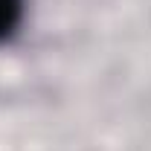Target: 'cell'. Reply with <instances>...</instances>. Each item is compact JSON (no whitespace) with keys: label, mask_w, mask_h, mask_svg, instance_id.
I'll list each match as a JSON object with an SVG mask.
<instances>
[{"label":"cell","mask_w":151,"mask_h":151,"mask_svg":"<svg viewBox=\"0 0 151 151\" xmlns=\"http://www.w3.org/2000/svg\"><path fill=\"white\" fill-rule=\"evenodd\" d=\"M23 23V0H0V44L12 41Z\"/></svg>","instance_id":"obj_1"}]
</instances>
